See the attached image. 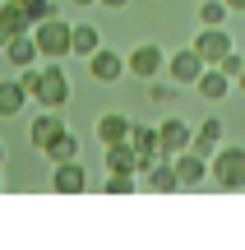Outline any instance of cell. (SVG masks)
<instances>
[{
    "instance_id": "1",
    "label": "cell",
    "mask_w": 245,
    "mask_h": 250,
    "mask_svg": "<svg viewBox=\"0 0 245 250\" xmlns=\"http://www.w3.org/2000/svg\"><path fill=\"white\" fill-rule=\"evenodd\" d=\"M208 176L218 190H245V148L241 144H218L208 158Z\"/></svg>"
},
{
    "instance_id": "2",
    "label": "cell",
    "mask_w": 245,
    "mask_h": 250,
    "mask_svg": "<svg viewBox=\"0 0 245 250\" xmlns=\"http://www.w3.org/2000/svg\"><path fill=\"white\" fill-rule=\"evenodd\" d=\"M70 33H74V23H60V19H42V23H33V42H37V51H42V61H65L70 56Z\"/></svg>"
},
{
    "instance_id": "3",
    "label": "cell",
    "mask_w": 245,
    "mask_h": 250,
    "mask_svg": "<svg viewBox=\"0 0 245 250\" xmlns=\"http://www.w3.org/2000/svg\"><path fill=\"white\" fill-rule=\"evenodd\" d=\"M37 107H51V111H60L65 102H70V74H65V65L60 61H46L42 65V88H37Z\"/></svg>"
},
{
    "instance_id": "4",
    "label": "cell",
    "mask_w": 245,
    "mask_h": 250,
    "mask_svg": "<svg viewBox=\"0 0 245 250\" xmlns=\"http://www.w3.org/2000/svg\"><path fill=\"white\" fill-rule=\"evenodd\" d=\"M162 70H167V51H162L157 42H139L134 51L125 56V74H134V79H144V83L157 79Z\"/></svg>"
},
{
    "instance_id": "5",
    "label": "cell",
    "mask_w": 245,
    "mask_h": 250,
    "mask_svg": "<svg viewBox=\"0 0 245 250\" xmlns=\"http://www.w3.org/2000/svg\"><path fill=\"white\" fill-rule=\"evenodd\" d=\"M204 70H208V65H204V56L194 51V46H181L176 56H167V79L171 83H190L194 88V79H199Z\"/></svg>"
},
{
    "instance_id": "6",
    "label": "cell",
    "mask_w": 245,
    "mask_h": 250,
    "mask_svg": "<svg viewBox=\"0 0 245 250\" xmlns=\"http://www.w3.org/2000/svg\"><path fill=\"white\" fill-rule=\"evenodd\" d=\"M171 167H176V181H181V190H194L208 181V158H199L194 148H181L171 153Z\"/></svg>"
},
{
    "instance_id": "7",
    "label": "cell",
    "mask_w": 245,
    "mask_h": 250,
    "mask_svg": "<svg viewBox=\"0 0 245 250\" xmlns=\"http://www.w3.org/2000/svg\"><path fill=\"white\" fill-rule=\"evenodd\" d=\"M139 190H153V195H176V190H181V181H176L171 158H157L153 167L139 171Z\"/></svg>"
},
{
    "instance_id": "8",
    "label": "cell",
    "mask_w": 245,
    "mask_h": 250,
    "mask_svg": "<svg viewBox=\"0 0 245 250\" xmlns=\"http://www.w3.org/2000/svg\"><path fill=\"white\" fill-rule=\"evenodd\" d=\"M51 190L56 195H83L88 190V171H83V162H56L51 167Z\"/></svg>"
},
{
    "instance_id": "9",
    "label": "cell",
    "mask_w": 245,
    "mask_h": 250,
    "mask_svg": "<svg viewBox=\"0 0 245 250\" xmlns=\"http://www.w3.org/2000/svg\"><path fill=\"white\" fill-rule=\"evenodd\" d=\"M190 46L204 56V65H218L222 56L231 51V33H227V23H222V28H199V37H194Z\"/></svg>"
},
{
    "instance_id": "10",
    "label": "cell",
    "mask_w": 245,
    "mask_h": 250,
    "mask_svg": "<svg viewBox=\"0 0 245 250\" xmlns=\"http://www.w3.org/2000/svg\"><path fill=\"white\" fill-rule=\"evenodd\" d=\"M88 74H93L97 83H116V79H125V56L111 51V46H97V51L88 56Z\"/></svg>"
},
{
    "instance_id": "11",
    "label": "cell",
    "mask_w": 245,
    "mask_h": 250,
    "mask_svg": "<svg viewBox=\"0 0 245 250\" xmlns=\"http://www.w3.org/2000/svg\"><path fill=\"white\" fill-rule=\"evenodd\" d=\"M60 130H65L60 111L42 107V111H37V116H33V125H28V144H33V148L42 153V148H46V144H51V139H56V134H60Z\"/></svg>"
},
{
    "instance_id": "12",
    "label": "cell",
    "mask_w": 245,
    "mask_h": 250,
    "mask_svg": "<svg viewBox=\"0 0 245 250\" xmlns=\"http://www.w3.org/2000/svg\"><path fill=\"white\" fill-rule=\"evenodd\" d=\"M190 125H185L181 116H167V121H157V139H162V153L171 158V153H181V148H190Z\"/></svg>"
},
{
    "instance_id": "13",
    "label": "cell",
    "mask_w": 245,
    "mask_h": 250,
    "mask_svg": "<svg viewBox=\"0 0 245 250\" xmlns=\"http://www.w3.org/2000/svg\"><path fill=\"white\" fill-rule=\"evenodd\" d=\"M5 61L14 65V70H28V65L42 61V51H37L33 33H14V37H9V42H5Z\"/></svg>"
},
{
    "instance_id": "14",
    "label": "cell",
    "mask_w": 245,
    "mask_h": 250,
    "mask_svg": "<svg viewBox=\"0 0 245 250\" xmlns=\"http://www.w3.org/2000/svg\"><path fill=\"white\" fill-rule=\"evenodd\" d=\"M102 162H107V171H134V167H139V148H134L130 139L102 144Z\"/></svg>"
},
{
    "instance_id": "15",
    "label": "cell",
    "mask_w": 245,
    "mask_h": 250,
    "mask_svg": "<svg viewBox=\"0 0 245 250\" xmlns=\"http://www.w3.org/2000/svg\"><path fill=\"white\" fill-rule=\"evenodd\" d=\"M194 93H199L204 102H222V98L231 93V79L218 70V65H208V70H204L199 79H194Z\"/></svg>"
},
{
    "instance_id": "16",
    "label": "cell",
    "mask_w": 245,
    "mask_h": 250,
    "mask_svg": "<svg viewBox=\"0 0 245 250\" xmlns=\"http://www.w3.org/2000/svg\"><path fill=\"white\" fill-rule=\"evenodd\" d=\"M28 102H33V98L23 93V83H19V79H0V116H5V121L19 116Z\"/></svg>"
},
{
    "instance_id": "17",
    "label": "cell",
    "mask_w": 245,
    "mask_h": 250,
    "mask_svg": "<svg viewBox=\"0 0 245 250\" xmlns=\"http://www.w3.org/2000/svg\"><path fill=\"white\" fill-rule=\"evenodd\" d=\"M42 158L51 162V167H56V162H74V158H79V134L60 130V134H56V139H51V144L42 148Z\"/></svg>"
},
{
    "instance_id": "18",
    "label": "cell",
    "mask_w": 245,
    "mask_h": 250,
    "mask_svg": "<svg viewBox=\"0 0 245 250\" xmlns=\"http://www.w3.org/2000/svg\"><path fill=\"white\" fill-rule=\"evenodd\" d=\"M0 23H5V33H33V19H28L23 0H0Z\"/></svg>"
},
{
    "instance_id": "19",
    "label": "cell",
    "mask_w": 245,
    "mask_h": 250,
    "mask_svg": "<svg viewBox=\"0 0 245 250\" xmlns=\"http://www.w3.org/2000/svg\"><path fill=\"white\" fill-rule=\"evenodd\" d=\"M97 134L102 144H116V139H130V116H120V111H107V116H97Z\"/></svg>"
},
{
    "instance_id": "20",
    "label": "cell",
    "mask_w": 245,
    "mask_h": 250,
    "mask_svg": "<svg viewBox=\"0 0 245 250\" xmlns=\"http://www.w3.org/2000/svg\"><path fill=\"white\" fill-rule=\"evenodd\" d=\"M97 46H102L97 28H93V23H74V33H70V56H83V61H88Z\"/></svg>"
},
{
    "instance_id": "21",
    "label": "cell",
    "mask_w": 245,
    "mask_h": 250,
    "mask_svg": "<svg viewBox=\"0 0 245 250\" xmlns=\"http://www.w3.org/2000/svg\"><path fill=\"white\" fill-rule=\"evenodd\" d=\"M130 144H134L139 153H157V158H167L162 139H157V125H134V121H130Z\"/></svg>"
},
{
    "instance_id": "22",
    "label": "cell",
    "mask_w": 245,
    "mask_h": 250,
    "mask_svg": "<svg viewBox=\"0 0 245 250\" xmlns=\"http://www.w3.org/2000/svg\"><path fill=\"white\" fill-rule=\"evenodd\" d=\"M102 190H107V195H134V190H139V176H134V171H107Z\"/></svg>"
},
{
    "instance_id": "23",
    "label": "cell",
    "mask_w": 245,
    "mask_h": 250,
    "mask_svg": "<svg viewBox=\"0 0 245 250\" xmlns=\"http://www.w3.org/2000/svg\"><path fill=\"white\" fill-rule=\"evenodd\" d=\"M227 14H231V9L222 5V0H204V5H199V23L204 28H222V23H227Z\"/></svg>"
},
{
    "instance_id": "24",
    "label": "cell",
    "mask_w": 245,
    "mask_h": 250,
    "mask_svg": "<svg viewBox=\"0 0 245 250\" xmlns=\"http://www.w3.org/2000/svg\"><path fill=\"white\" fill-rule=\"evenodd\" d=\"M19 83H23V93H28V98H37V88H42V61H37V65H28V70H19Z\"/></svg>"
},
{
    "instance_id": "25",
    "label": "cell",
    "mask_w": 245,
    "mask_h": 250,
    "mask_svg": "<svg viewBox=\"0 0 245 250\" xmlns=\"http://www.w3.org/2000/svg\"><path fill=\"white\" fill-rule=\"evenodd\" d=\"M23 9H28V19H33V23H42V19L56 14V0H23Z\"/></svg>"
},
{
    "instance_id": "26",
    "label": "cell",
    "mask_w": 245,
    "mask_h": 250,
    "mask_svg": "<svg viewBox=\"0 0 245 250\" xmlns=\"http://www.w3.org/2000/svg\"><path fill=\"white\" fill-rule=\"evenodd\" d=\"M218 70H222V74H227V79H236V74L245 70V56L236 51V46H231V51H227V56H222V61H218Z\"/></svg>"
},
{
    "instance_id": "27",
    "label": "cell",
    "mask_w": 245,
    "mask_h": 250,
    "mask_svg": "<svg viewBox=\"0 0 245 250\" xmlns=\"http://www.w3.org/2000/svg\"><path fill=\"white\" fill-rule=\"evenodd\" d=\"M194 134H199V139H213V144H222V134H227V125H222L218 116H208V121H199V130H194Z\"/></svg>"
},
{
    "instance_id": "28",
    "label": "cell",
    "mask_w": 245,
    "mask_h": 250,
    "mask_svg": "<svg viewBox=\"0 0 245 250\" xmlns=\"http://www.w3.org/2000/svg\"><path fill=\"white\" fill-rule=\"evenodd\" d=\"M148 98H153V102H171V88H167V83H153V79H148Z\"/></svg>"
},
{
    "instance_id": "29",
    "label": "cell",
    "mask_w": 245,
    "mask_h": 250,
    "mask_svg": "<svg viewBox=\"0 0 245 250\" xmlns=\"http://www.w3.org/2000/svg\"><path fill=\"white\" fill-rule=\"evenodd\" d=\"M222 5H227L231 14H245V0H222Z\"/></svg>"
},
{
    "instance_id": "30",
    "label": "cell",
    "mask_w": 245,
    "mask_h": 250,
    "mask_svg": "<svg viewBox=\"0 0 245 250\" xmlns=\"http://www.w3.org/2000/svg\"><path fill=\"white\" fill-rule=\"evenodd\" d=\"M97 5H107V9H125L130 0H97Z\"/></svg>"
},
{
    "instance_id": "31",
    "label": "cell",
    "mask_w": 245,
    "mask_h": 250,
    "mask_svg": "<svg viewBox=\"0 0 245 250\" xmlns=\"http://www.w3.org/2000/svg\"><path fill=\"white\" fill-rule=\"evenodd\" d=\"M231 83H236V88H241V93H245V70H241V74H236V79H231Z\"/></svg>"
},
{
    "instance_id": "32",
    "label": "cell",
    "mask_w": 245,
    "mask_h": 250,
    "mask_svg": "<svg viewBox=\"0 0 245 250\" xmlns=\"http://www.w3.org/2000/svg\"><path fill=\"white\" fill-rule=\"evenodd\" d=\"M5 42H9V33H5V23H0V51H5Z\"/></svg>"
},
{
    "instance_id": "33",
    "label": "cell",
    "mask_w": 245,
    "mask_h": 250,
    "mask_svg": "<svg viewBox=\"0 0 245 250\" xmlns=\"http://www.w3.org/2000/svg\"><path fill=\"white\" fill-rule=\"evenodd\" d=\"M70 5H79V9H88V5H97V0H70Z\"/></svg>"
},
{
    "instance_id": "34",
    "label": "cell",
    "mask_w": 245,
    "mask_h": 250,
    "mask_svg": "<svg viewBox=\"0 0 245 250\" xmlns=\"http://www.w3.org/2000/svg\"><path fill=\"white\" fill-rule=\"evenodd\" d=\"M0 167H5V144H0Z\"/></svg>"
},
{
    "instance_id": "35",
    "label": "cell",
    "mask_w": 245,
    "mask_h": 250,
    "mask_svg": "<svg viewBox=\"0 0 245 250\" xmlns=\"http://www.w3.org/2000/svg\"><path fill=\"white\" fill-rule=\"evenodd\" d=\"M0 190H5V171H0Z\"/></svg>"
}]
</instances>
